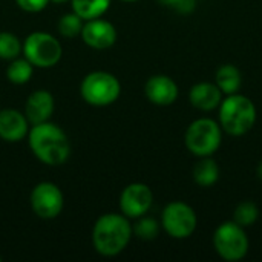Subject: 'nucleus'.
Here are the masks:
<instances>
[{
    "label": "nucleus",
    "mask_w": 262,
    "mask_h": 262,
    "mask_svg": "<svg viewBox=\"0 0 262 262\" xmlns=\"http://www.w3.org/2000/svg\"><path fill=\"white\" fill-rule=\"evenodd\" d=\"M52 3H57V5H61V3H66V2H71V0H49Z\"/></svg>",
    "instance_id": "26"
},
{
    "label": "nucleus",
    "mask_w": 262,
    "mask_h": 262,
    "mask_svg": "<svg viewBox=\"0 0 262 262\" xmlns=\"http://www.w3.org/2000/svg\"><path fill=\"white\" fill-rule=\"evenodd\" d=\"M34 74V66L26 58H14L6 68V77L14 84H25L31 80Z\"/></svg>",
    "instance_id": "19"
},
{
    "label": "nucleus",
    "mask_w": 262,
    "mask_h": 262,
    "mask_svg": "<svg viewBox=\"0 0 262 262\" xmlns=\"http://www.w3.org/2000/svg\"><path fill=\"white\" fill-rule=\"evenodd\" d=\"M160 5L166 6V8H170V9H175L181 14H189L195 9V5H196V0H157Z\"/></svg>",
    "instance_id": "24"
},
{
    "label": "nucleus",
    "mask_w": 262,
    "mask_h": 262,
    "mask_svg": "<svg viewBox=\"0 0 262 262\" xmlns=\"http://www.w3.org/2000/svg\"><path fill=\"white\" fill-rule=\"evenodd\" d=\"M193 180L201 187H210L220 180V167L212 157H203L193 167Z\"/></svg>",
    "instance_id": "17"
},
{
    "label": "nucleus",
    "mask_w": 262,
    "mask_h": 262,
    "mask_svg": "<svg viewBox=\"0 0 262 262\" xmlns=\"http://www.w3.org/2000/svg\"><path fill=\"white\" fill-rule=\"evenodd\" d=\"M23 51V45L17 35L12 32H0V58L2 60H14Z\"/></svg>",
    "instance_id": "21"
},
{
    "label": "nucleus",
    "mask_w": 262,
    "mask_h": 262,
    "mask_svg": "<svg viewBox=\"0 0 262 262\" xmlns=\"http://www.w3.org/2000/svg\"><path fill=\"white\" fill-rule=\"evenodd\" d=\"M25 58L34 68H52L55 66L63 55V48L58 38L48 32H32L26 37L23 43Z\"/></svg>",
    "instance_id": "7"
},
{
    "label": "nucleus",
    "mask_w": 262,
    "mask_h": 262,
    "mask_svg": "<svg viewBox=\"0 0 262 262\" xmlns=\"http://www.w3.org/2000/svg\"><path fill=\"white\" fill-rule=\"evenodd\" d=\"M112 0H71L72 11L80 15L84 21L98 18L107 12Z\"/></svg>",
    "instance_id": "18"
},
{
    "label": "nucleus",
    "mask_w": 262,
    "mask_h": 262,
    "mask_svg": "<svg viewBox=\"0 0 262 262\" xmlns=\"http://www.w3.org/2000/svg\"><path fill=\"white\" fill-rule=\"evenodd\" d=\"M123 2H137V0H123Z\"/></svg>",
    "instance_id": "28"
},
{
    "label": "nucleus",
    "mask_w": 262,
    "mask_h": 262,
    "mask_svg": "<svg viewBox=\"0 0 262 262\" xmlns=\"http://www.w3.org/2000/svg\"><path fill=\"white\" fill-rule=\"evenodd\" d=\"M154 203V193L147 184L132 183L120 195V210L124 216L138 220L146 215Z\"/></svg>",
    "instance_id": "10"
},
{
    "label": "nucleus",
    "mask_w": 262,
    "mask_h": 262,
    "mask_svg": "<svg viewBox=\"0 0 262 262\" xmlns=\"http://www.w3.org/2000/svg\"><path fill=\"white\" fill-rule=\"evenodd\" d=\"M15 3L18 5V8L20 9H23V11H26V12H40V11H43L46 6H48V3H49V0H15Z\"/></svg>",
    "instance_id": "25"
},
{
    "label": "nucleus",
    "mask_w": 262,
    "mask_h": 262,
    "mask_svg": "<svg viewBox=\"0 0 262 262\" xmlns=\"http://www.w3.org/2000/svg\"><path fill=\"white\" fill-rule=\"evenodd\" d=\"M80 94L88 104L104 107L120 98L121 84L114 74L106 71H95L83 78L80 84Z\"/></svg>",
    "instance_id": "5"
},
{
    "label": "nucleus",
    "mask_w": 262,
    "mask_h": 262,
    "mask_svg": "<svg viewBox=\"0 0 262 262\" xmlns=\"http://www.w3.org/2000/svg\"><path fill=\"white\" fill-rule=\"evenodd\" d=\"M213 247L220 258L224 261H241L249 253V238L239 224L235 221H226L213 233Z\"/></svg>",
    "instance_id": "6"
},
{
    "label": "nucleus",
    "mask_w": 262,
    "mask_h": 262,
    "mask_svg": "<svg viewBox=\"0 0 262 262\" xmlns=\"http://www.w3.org/2000/svg\"><path fill=\"white\" fill-rule=\"evenodd\" d=\"M215 84L221 89L223 94L232 95L236 94L243 84L241 71L235 64H223L215 72Z\"/></svg>",
    "instance_id": "16"
},
{
    "label": "nucleus",
    "mask_w": 262,
    "mask_h": 262,
    "mask_svg": "<svg viewBox=\"0 0 262 262\" xmlns=\"http://www.w3.org/2000/svg\"><path fill=\"white\" fill-rule=\"evenodd\" d=\"M198 224V218L195 210L183 201L169 203L161 215V227L164 232L175 239L189 238Z\"/></svg>",
    "instance_id": "8"
},
{
    "label": "nucleus",
    "mask_w": 262,
    "mask_h": 262,
    "mask_svg": "<svg viewBox=\"0 0 262 262\" xmlns=\"http://www.w3.org/2000/svg\"><path fill=\"white\" fill-rule=\"evenodd\" d=\"M132 235L134 232L127 216L120 213H106L94 224L92 244L97 253L112 258L127 247Z\"/></svg>",
    "instance_id": "2"
},
{
    "label": "nucleus",
    "mask_w": 262,
    "mask_h": 262,
    "mask_svg": "<svg viewBox=\"0 0 262 262\" xmlns=\"http://www.w3.org/2000/svg\"><path fill=\"white\" fill-rule=\"evenodd\" d=\"M258 216H259V209L253 201H243L241 204L236 206L233 212V221L244 229L253 226L258 221Z\"/></svg>",
    "instance_id": "20"
},
{
    "label": "nucleus",
    "mask_w": 262,
    "mask_h": 262,
    "mask_svg": "<svg viewBox=\"0 0 262 262\" xmlns=\"http://www.w3.org/2000/svg\"><path fill=\"white\" fill-rule=\"evenodd\" d=\"M28 123L25 114L15 109L0 111V138L8 143L21 141L29 132Z\"/></svg>",
    "instance_id": "14"
},
{
    "label": "nucleus",
    "mask_w": 262,
    "mask_h": 262,
    "mask_svg": "<svg viewBox=\"0 0 262 262\" xmlns=\"http://www.w3.org/2000/svg\"><path fill=\"white\" fill-rule=\"evenodd\" d=\"M132 232L141 241H154L160 233V223L154 218H147L143 215L132 227Z\"/></svg>",
    "instance_id": "22"
},
{
    "label": "nucleus",
    "mask_w": 262,
    "mask_h": 262,
    "mask_svg": "<svg viewBox=\"0 0 262 262\" xmlns=\"http://www.w3.org/2000/svg\"><path fill=\"white\" fill-rule=\"evenodd\" d=\"M54 114V97L46 89L34 91L25 103V117L31 124L49 121Z\"/></svg>",
    "instance_id": "13"
},
{
    "label": "nucleus",
    "mask_w": 262,
    "mask_h": 262,
    "mask_svg": "<svg viewBox=\"0 0 262 262\" xmlns=\"http://www.w3.org/2000/svg\"><path fill=\"white\" fill-rule=\"evenodd\" d=\"M28 141L37 160L48 166L64 164L71 155V143L61 127L51 121L32 124Z\"/></svg>",
    "instance_id": "1"
},
{
    "label": "nucleus",
    "mask_w": 262,
    "mask_h": 262,
    "mask_svg": "<svg viewBox=\"0 0 262 262\" xmlns=\"http://www.w3.org/2000/svg\"><path fill=\"white\" fill-rule=\"evenodd\" d=\"M189 100L193 107L204 112H210L220 107L223 101V92L215 83L201 81L190 88Z\"/></svg>",
    "instance_id": "15"
},
{
    "label": "nucleus",
    "mask_w": 262,
    "mask_h": 262,
    "mask_svg": "<svg viewBox=\"0 0 262 262\" xmlns=\"http://www.w3.org/2000/svg\"><path fill=\"white\" fill-rule=\"evenodd\" d=\"M223 129L212 118H198L189 124L184 134V144L195 157H212L221 146Z\"/></svg>",
    "instance_id": "4"
},
{
    "label": "nucleus",
    "mask_w": 262,
    "mask_h": 262,
    "mask_svg": "<svg viewBox=\"0 0 262 262\" xmlns=\"http://www.w3.org/2000/svg\"><path fill=\"white\" fill-rule=\"evenodd\" d=\"M147 100L157 106H170L177 101L180 89L173 78L167 75H152L144 84Z\"/></svg>",
    "instance_id": "12"
},
{
    "label": "nucleus",
    "mask_w": 262,
    "mask_h": 262,
    "mask_svg": "<svg viewBox=\"0 0 262 262\" xmlns=\"http://www.w3.org/2000/svg\"><path fill=\"white\" fill-rule=\"evenodd\" d=\"M0 262H2V256H0Z\"/></svg>",
    "instance_id": "29"
},
{
    "label": "nucleus",
    "mask_w": 262,
    "mask_h": 262,
    "mask_svg": "<svg viewBox=\"0 0 262 262\" xmlns=\"http://www.w3.org/2000/svg\"><path fill=\"white\" fill-rule=\"evenodd\" d=\"M255 103L241 94L227 95L220 104V126L223 132L232 137H243L250 132L256 123Z\"/></svg>",
    "instance_id": "3"
},
{
    "label": "nucleus",
    "mask_w": 262,
    "mask_h": 262,
    "mask_svg": "<svg viewBox=\"0 0 262 262\" xmlns=\"http://www.w3.org/2000/svg\"><path fill=\"white\" fill-rule=\"evenodd\" d=\"M258 177L262 180V161L259 163V166H258Z\"/></svg>",
    "instance_id": "27"
},
{
    "label": "nucleus",
    "mask_w": 262,
    "mask_h": 262,
    "mask_svg": "<svg viewBox=\"0 0 262 262\" xmlns=\"http://www.w3.org/2000/svg\"><path fill=\"white\" fill-rule=\"evenodd\" d=\"M81 40L92 49H109L117 41V29L115 26L103 18L86 20L81 29Z\"/></svg>",
    "instance_id": "11"
},
{
    "label": "nucleus",
    "mask_w": 262,
    "mask_h": 262,
    "mask_svg": "<svg viewBox=\"0 0 262 262\" xmlns=\"http://www.w3.org/2000/svg\"><path fill=\"white\" fill-rule=\"evenodd\" d=\"M64 198L58 186L45 181L37 184L31 192L32 212L41 220H54L63 210Z\"/></svg>",
    "instance_id": "9"
},
{
    "label": "nucleus",
    "mask_w": 262,
    "mask_h": 262,
    "mask_svg": "<svg viewBox=\"0 0 262 262\" xmlns=\"http://www.w3.org/2000/svg\"><path fill=\"white\" fill-rule=\"evenodd\" d=\"M83 25H84V20L72 11L69 14H64L58 20V32L66 38H72L81 34Z\"/></svg>",
    "instance_id": "23"
}]
</instances>
